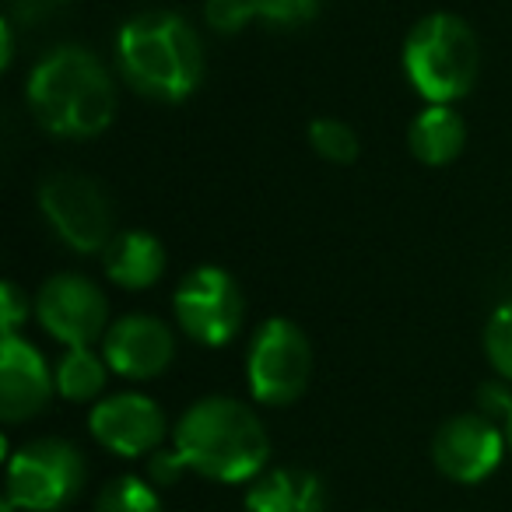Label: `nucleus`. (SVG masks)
Instances as JSON below:
<instances>
[{"instance_id": "9d476101", "label": "nucleus", "mask_w": 512, "mask_h": 512, "mask_svg": "<svg viewBox=\"0 0 512 512\" xmlns=\"http://www.w3.org/2000/svg\"><path fill=\"white\" fill-rule=\"evenodd\" d=\"M39 323L67 348H92L106 337V295L78 274H57L36 299Z\"/></svg>"}, {"instance_id": "dca6fc26", "label": "nucleus", "mask_w": 512, "mask_h": 512, "mask_svg": "<svg viewBox=\"0 0 512 512\" xmlns=\"http://www.w3.org/2000/svg\"><path fill=\"white\" fill-rule=\"evenodd\" d=\"M463 141H467V127L453 106L421 109L407 130L411 155L425 165H449L463 151Z\"/></svg>"}, {"instance_id": "0eeeda50", "label": "nucleus", "mask_w": 512, "mask_h": 512, "mask_svg": "<svg viewBox=\"0 0 512 512\" xmlns=\"http://www.w3.org/2000/svg\"><path fill=\"white\" fill-rule=\"evenodd\" d=\"M39 207L53 232L78 253H106L113 235V207L92 176L81 172H57L39 186Z\"/></svg>"}, {"instance_id": "f3484780", "label": "nucleus", "mask_w": 512, "mask_h": 512, "mask_svg": "<svg viewBox=\"0 0 512 512\" xmlns=\"http://www.w3.org/2000/svg\"><path fill=\"white\" fill-rule=\"evenodd\" d=\"M106 358L92 348H67L57 365V393L71 404H88L106 390Z\"/></svg>"}, {"instance_id": "1a4fd4ad", "label": "nucleus", "mask_w": 512, "mask_h": 512, "mask_svg": "<svg viewBox=\"0 0 512 512\" xmlns=\"http://www.w3.org/2000/svg\"><path fill=\"white\" fill-rule=\"evenodd\" d=\"M505 432L491 418L477 414H456L435 432L432 439V460L442 477L456 484H481L491 477L502 463L505 453Z\"/></svg>"}, {"instance_id": "bb28decb", "label": "nucleus", "mask_w": 512, "mask_h": 512, "mask_svg": "<svg viewBox=\"0 0 512 512\" xmlns=\"http://www.w3.org/2000/svg\"><path fill=\"white\" fill-rule=\"evenodd\" d=\"M0 67H4V71H8L11 67V57H15V25L11 22H4L0 25Z\"/></svg>"}, {"instance_id": "4468645a", "label": "nucleus", "mask_w": 512, "mask_h": 512, "mask_svg": "<svg viewBox=\"0 0 512 512\" xmlns=\"http://www.w3.org/2000/svg\"><path fill=\"white\" fill-rule=\"evenodd\" d=\"M246 512H327V488L313 470L281 467L246 491Z\"/></svg>"}, {"instance_id": "423d86ee", "label": "nucleus", "mask_w": 512, "mask_h": 512, "mask_svg": "<svg viewBox=\"0 0 512 512\" xmlns=\"http://www.w3.org/2000/svg\"><path fill=\"white\" fill-rule=\"evenodd\" d=\"M309 376H313V344L299 323L281 316L260 323L246 362L249 393L267 407H285L306 393Z\"/></svg>"}, {"instance_id": "7ed1b4c3", "label": "nucleus", "mask_w": 512, "mask_h": 512, "mask_svg": "<svg viewBox=\"0 0 512 512\" xmlns=\"http://www.w3.org/2000/svg\"><path fill=\"white\" fill-rule=\"evenodd\" d=\"M120 71L137 92L158 102H183L204 78L200 36L183 15L144 11L120 29Z\"/></svg>"}, {"instance_id": "f03ea898", "label": "nucleus", "mask_w": 512, "mask_h": 512, "mask_svg": "<svg viewBox=\"0 0 512 512\" xmlns=\"http://www.w3.org/2000/svg\"><path fill=\"white\" fill-rule=\"evenodd\" d=\"M29 106L57 137H95L116 116V88L95 53L60 46L36 64L29 78Z\"/></svg>"}, {"instance_id": "b1692460", "label": "nucleus", "mask_w": 512, "mask_h": 512, "mask_svg": "<svg viewBox=\"0 0 512 512\" xmlns=\"http://www.w3.org/2000/svg\"><path fill=\"white\" fill-rule=\"evenodd\" d=\"M148 474H151V481L155 484H176L179 477L186 474V463L179 460V453L172 449V453H155L151 456V467H148Z\"/></svg>"}, {"instance_id": "2eb2a0df", "label": "nucleus", "mask_w": 512, "mask_h": 512, "mask_svg": "<svg viewBox=\"0 0 512 512\" xmlns=\"http://www.w3.org/2000/svg\"><path fill=\"white\" fill-rule=\"evenodd\" d=\"M165 271V249L151 232H120L106 246V274L113 285L141 292Z\"/></svg>"}, {"instance_id": "4be33fe9", "label": "nucleus", "mask_w": 512, "mask_h": 512, "mask_svg": "<svg viewBox=\"0 0 512 512\" xmlns=\"http://www.w3.org/2000/svg\"><path fill=\"white\" fill-rule=\"evenodd\" d=\"M204 18L214 32L235 36L246 29L249 18H256V0H207Z\"/></svg>"}, {"instance_id": "9b49d317", "label": "nucleus", "mask_w": 512, "mask_h": 512, "mask_svg": "<svg viewBox=\"0 0 512 512\" xmlns=\"http://www.w3.org/2000/svg\"><path fill=\"white\" fill-rule=\"evenodd\" d=\"M95 442L116 456H155L165 439V414L144 393H113L102 397L88 414Z\"/></svg>"}, {"instance_id": "6ab92c4d", "label": "nucleus", "mask_w": 512, "mask_h": 512, "mask_svg": "<svg viewBox=\"0 0 512 512\" xmlns=\"http://www.w3.org/2000/svg\"><path fill=\"white\" fill-rule=\"evenodd\" d=\"M309 144L316 148V155L334 165H351L362 151L355 130L344 120H334V116H320V120L309 123Z\"/></svg>"}, {"instance_id": "20e7f679", "label": "nucleus", "mask_w": 512, "mask_h": 512, "mask_svg": "<svg viewBox=\"0 0 512 512\" xmlns=\"http://www.w3.org/2000/svg\"><path fill=\"white\" fill-rule=\"evenodd\" d=\"M481 67V46L463 18L428 15L411 29L404 43V74L428 106H453L474 88Z\"/></svg>"}, {"instance_id": "a211bd4d", "label": "nucleus", "mask_w": 512, "mask_h": 512, "mask_svg": "<svg viewBox=\"0 0 512 512\" xmlns=\"http://www.w3.org/2000/svg\"><path fill=\"white\" fill-rule=\"evenodd\" d=\"M95 512H165L155 484L127 474L109 481L95 498Z\"/></svg>"}, {"instance_id": "f257e3e1", "label": "nucleus", "mask_w": 512, "mask_h": 512, "mask_svg": "<svg viewBox=\"0 0 512 512\" xmlns=\"http://www.w3.org/2000/svg\"><path fill=\"white\" fill-rule=\"evenodd\" d=\"M172 449L186 470L221 484L256 481L271 460V439L253 407L232 397H204L179 418Z\"/></svg>"}, {"instance_id": "412c9836", "label": "nucleus", "mask_w": 512, "mask_h": 512, "mask_svg": "<svg viewBox=\"0 0 512 512\" xmlns=\"http://www.w3.org/2000/svg\"><path fill=\"white\" fill-rule=\"evenodd\" d=\"M323 0H256V18L274 29H299L320 15Z\"/></svg>"}, {"instance_id": "a878e982", "label": "nucleus", "mask_w": 512, "mask_h": 512, "mask_svg": "<svg viewBox=\"0 0 512 512\" xmlns=\"http://www.w3.org/2000/svg\"><path fill=\"white\" fill-rule=\"evenodd\" d=\"M0 302H4V334H18V323L29 313V302L22 299V292L15 285L0 288Z\"/></svg>"}, {"instance_id": "39448f33", "label": "nucleus", "mask_w": 512, "mask_h": 512, "mask_svg": "<svg viewBox=\"0 0 512 512\" xmlns=\"http://www.w3.org/2000/svg\"><path fill=\"white\" fill-rule=\"evenodd\" d=\"M85 456L67 439H36L8 460L4 502L22 512H60L85 488Z\"/></svg>"}, {"instance_id": "cd10ccee", "label": "nucleus", "mask_w": 512, "mask_h": 512, "mask_svg": "<svg viewBox=\"0 0 512 512\" xmlns=\"http://www.w3.org/2000/svg\"><path fill=\"white\" fill-rule=\"evenodd\" d=\"M505 442H509V449H512V411H509V418H505Z\"/></svg>"}, {"instance_id": "aec40b11", "label": "nucleus", "mask_w": 512, "mask_h": 512, "mask_svg": "<svg viewBox=\"0 0 512 512\" xmlns=\"http://www.w3.org/2000/svg\"><path fill=\"white\" fill-rule=\"evenodd\" d=\"M484 351H488V362L495 365L498 376L512 383V302L491 313L488 327H484Z\"/></svg>"}, {"instance_id": "5701e85b", "label": "nucleus", "mask_w": 512, "mask_h": 512, "mask_svg": "<svg viewBox=\"0 0 512 512\" xmlns=\"http://www.w3.org/2000/svg\"><path fill=\"white\" fill-rule=\"evenodd\" d=\"M71 0H11V25H46L50 18H57Z\"/></svg>"}, {"instance_id": "f8f14e48", "label": "nucleus", "mask_w": 512, "mask_h": 512, "mask_svg": "<svg viewBox=\"0 0 512 512\" xmlns=\"http://www.w3.org/2000/svg\"><path fill=\"white\" fill-rule=\"evenodd\" d=\"M53 390H57V376L43 362V355L18 334H4V348H0V418L8 425L36 418L50 404Z\"/></svg>"}, {"instance_id": "393cba45", "label": "nucleus", "mask_w": 512, "mask_h": 512, "mask_svg": "<svg viewBox=\"0 0 512 512\" xmlns=\"http://www.w3.org/2000/svg\"><path fill=\"white\" fill-rule=\"evenodd\" d=\"M509 411H512V397H509V390H505V379L502 383H488L481 390V414L484 418H509Z\"/></svg>"}, {"instance_id": "ddd939ff", "label": "nucleus", "mask_w": 512, "mask_h": 512, "mask_svg": "<svg viewBox=\"0 0 512 512\" xmlns=\"http://www.w3.org/2000/svg\"><path fill=\"white\" fill-rule=\"evenodd\" d=\"M176 341L155 316H123L102 337V358L123 379H155L172 365Z\"/></svg>"}, {"instance_id": "6e6552de", "label": "nucleus", "mask_w": 512, "mask_h": 512, "mask_svg": "<svg viewBox=\"0 0 512 512\" xmlns=\"http://www.w3.org/2000/svg\"><path fill=\"white\" fill-rule=\"evenodd\" d=\"M172 306H176L179 327L207 348H221L232 341L242 327V316H246L239 285L221 267H197L186 274L179 281Z\"/></svg>"}]
</instances>
